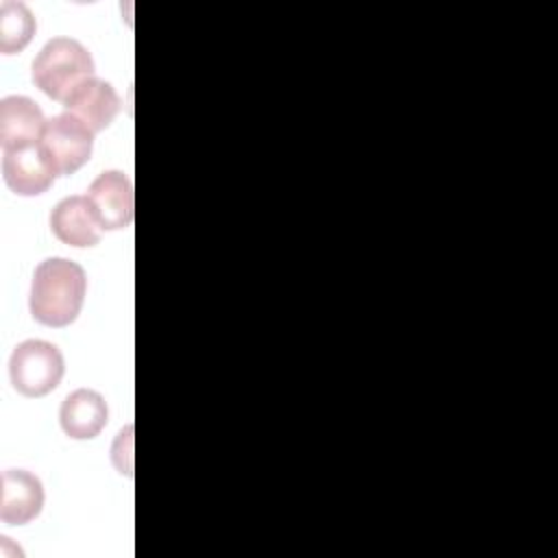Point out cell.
Masks as SVG:
<instances>
[{
	"label": "cell",
	"instance_id": "1",
	"mask_svg": "<svg viewBox=\"0 0 558 558\" xmlns=\"http://www.w3.org/2000/svg\"><path fill=\"white\" fill-rule=\"evenodd\" d=\"M87 275L81 264L65 257L44 259L31 281V316L46 327L72 325L85 303Z\"/></svg>",
	"mask_w": 558,
	"mask_h": 558
},
{
	"label": "cell",
	"instance_id": "2",
	"mask_svg": "<svg viewBox=\"0 0 558 558\" xmlns=\"http://www.w3.org/2000/svg\"><path fill=\"white\" fill-rule=\"evenodd\" d=\"M92 52L74 37H52L37 52L31 76L39 92L63 102L78 85L94 78Z\"/></svg>",
	"mask_w": 558,
	"mask_h": 558
},
{
	"label": "cell",
	"instance_id": "3",
	"mask_svg": "<svg viewBox=\"0 0 558 558\" xmlns=\"http://www.w3.org/2000/svg\"><path fill=\"white\" fill-rule=\"evenodd\" d=\"M65 375V360L57 344L48 340H24L9 357V377L13 388L28 397H46Z\"/></svg>",
	"mask_w": 558,
	"mask_h": 558
},
{
	"label": "cell",
	"instance_id": "4",
	"mask_svg": "<svg viewBox=\"0 0 558 558\" xmlns=\"http://www.w3.org/2000/svg\"><path fill=\"white\" fill-rule=\"evenodd\" d=\"M37 146L54 174L68 177L89 161L94 150V133L81 120L63 111L46 120Z\"/></svg>",
	"mask_w": 558,
	"mask_h": 558
},
{
	"label": "cell",
	"instance_id": "5",
	"mask_svg": "<svg viewBox=\"0 0 558 558\" xmlns=\"http://www.w3.org/2000/svg\"><path fill=\"white\" fill-rule=\"evenodd\" d=\"M87 201L105 231H120L133 222V216H135L133 183L120 170L100 172L87 190Z\"/></svg>",
	"mask_w": 558,
	"mask_h": 558
},
{
	"label": "cell",
	"instance_id": "6",
	"mask_svg": "<svg viewBox=\"0 0 558 558\" xmlns=\"http://www.w3.org/2000/svg\"><path fill=\"white\" fill-rule=\"evenodd\" d=\"M46 493L41 480L26 469H7L0 488V521L26 525L44 510Z\"/></svg>",
	"mask_w": 558,
	"mask_h": 558
},
{
	"label": "cell",
	"instance_id": "7",
	"mask_svg": "<svg viewBox=\"0 0 558 558\" xmlns=\"http://www.w3.org/2000/svg\"><path fill=\"white\" fill-rule=\"evenodd\" d=\"M63 111L81 120L94 135L109 129L120 113V96L105 78H89L78 85L63 102Z\"/></svg>",
	"mask_w": 558,
	"mask_h": 558
},
{
	"label": "cell",
	"instance_id": "8",
	"mask_svg": "<svg viewBox=\"0 0 558 558\" xmlns=\"http://www.w3.org/2000/svg\"><path fill=\"white\" fill-rule=\"evenodd\" d=\"M50 231L68 246L89 248L100 242L105 229L100 227L87 196L74 194L61 198L50 211Z\"/></svg>",
	"mask_w": 558,
	"mask_h": 558
},
{
	"label": "cell",
	"instance_id": "9",
	"mask_svg": "<svg viewBox=\"0 0 558 558\" xmlns=\"http://www.w3.org/2000/svg\"><path fill=\"white\" fill-rule=\"evenodd\" d=\"M46 126L41 107L28 96H4L0 100V146L2 153L35 146Z\"/></svg>",
	"mask_w": 558,
	"mask_h": 558
},
{
	"label": "cell",
	"instance_id": "10",
	"mask_svg": "<svg viewBox=\"0 0 558 558\" xmlns=\"http://www.w3.org/2000/svg\"><path fill=\"white\" fill-rule=\"evenodd\" d=\"M2 179L17 196H39L52 187L57 174L35 144L2 155Z\"/></svg>",
	"mask_w": 558,
	"mask_h": 558
},
{
	"label": "cell",
	"instance_id": "11",
	"mask_svg": "<svg viewBox=\"0 0 558 558\" xmlns=\"http://www.w3.org/2000/svg\"><path fill=\"white\" fill-rule=\"evenodd\" d=\"M109 421V408L100 392L92 388H76L72 390L61 408H59V423L65 436L74 440H92L96 438Z\"/></svg>",
	"mask_w": 558,
	"mask_h": 558
},
{
	"label": "cell",
	"instance_id": "12",
	"mask_svg": "<svg viewBox=\"0 0 558 558\" xmlns=\"http://www.w3.org/2000/svg\"><path fill=\"white\" fill-rule=\"evenodd\" d=\"M37 20L33 11L20 0H4L0 7V52H22L35 37Z\"/></svg>",
	"mask_w": 558,
	"mask_h": 558
}]
</instances>
